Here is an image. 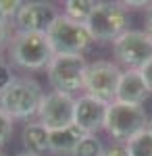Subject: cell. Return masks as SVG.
I'll return each instance as SVG.
<instances>
[{"label":"cell","instance_id":"6da1fadb","mask_svg":"<svg viewBox=\"0 0 152 156\" xmlns=\"http://www.w3.org/2000/svg\"><path fill=\"white\" fill-rule=\"evenodd\" d=\"M42 100H44L42 85L31 77H15V81L0 92V108L13 121H27L35 117L42 106Z\"/></svg>","mask_w":152,"mask_h":156},{"label":"cell","instance_id":"7a4b0ae2","mask_svg":"<svg viewBox=\"0 0 152 156\" xmlns=\"http://www.w3.org/2000/svg\"><path fill=\"white\" fill-rule=\"evenodd\" d=\"M9 54L15 65L38 71V69H46L50 60L54 58V52L50 48L46 34H23L17 31L9 42Z\"/></svg>","mask_w":152,"mask_h":156},{"label":"cell","instance_id":"3957f363","mask_svg":"<svg viewBox=\"0 0 152 156\" xmlns=\"http://www.w3.org/2000/svg\"><path fill=\"white\" fill-rule=\"evenodd\" d=\"M46 37L54 54H83L94 44L90 29L83 23L69 19L67 15H59L54 19L46 31Z\"/></svg>","mask_w":152,"mask_h":156},{"label":"cell","instance_id":"277c9868","mask_svg":"<svg viewBox=\"0 0 152 156\" xmlns=\"http://www.w3.org/2000/svg\"><path fill=\"white\" fill-rule=\"evenodd\" d=\"M85 71L88 62L83 54H54V58L46 67L48 83L52 85V90L69 96L83 90Z\"/></svg>","mask_w":152,"mask_h":156},{"label":"cell","instance_id":"5b68a950","mask_svg":"<svg viewBox=\"0 0 152 156\" xmlns=\"http://www.w3.org/2000/svg\"><path fill=\"white\" fill-rule=\"evenodd\" d=\"M85 27L90 29L94 42H115L127 31V11L121 2H98Z\"/></svg>","mask_w":152,"mask_h":156},{"label":"cell","instance_id":"8992f818","mask_svg":"<svg viewBox=\"0 0 152 156\" xmlns=\"http://www.w3.org/2000/svg\"><path fill=\"white\" fill-rule=\"evenodd\" d=\"M146 127H148V117L142 106H131V104H121V102L108 104L104 129L115 140L127 144L133 135L144 131Z\"/></svg>","mask_w":152,"mask_h":156},{"label":"cell","instance_id":"52a82bcc","mask_svg":"<svg viewBox=\"0 0 152 156\" xmlns=\"http://www.w3.org/2000/svg\"><path fill=\"white\" fill-rule=\"evenodd\" d=\"M121 73L123 71L117 65L108 62V60H96L92 65H88L85 81H83L85 94L100 100V102H104V104H113L115 98H117Z\"/></svg>","mask_w":152,"mask_h":156},{"label":"cell","instance_id":"ba28073f","mask_svg":"<svg viewBox=\"0 0 152 156\" xmlns=\"http://www.w3.org/2000/svg\"><path fill=\"white\" fill-rule=\"evenodd\" d=\"M113 52L119 62L127 69H142L148 60H152V37L146 31L127 29L125 34L113 42Z\"/></svg>","mask_w":152,"mask_h":156},{"label":"cell","instance_id":"9c48e42d","mask_svg":"<svg viewBox=\"0 0 152 156\" xmlns=\"http://www.w3.org/2000/svg\"><path fill=\"white\" fill-rule=\"evenodd\" d=\"M75 117V98L60 92L44 94L42 106L38 110V123L44 125L48 131H56L73 125Z\"/></svg>","mask_w":152,"mask_h":156},{"label":"cell","instance_id":"30bf717a","mask_svg":"<svg viewBox=\"0 0 152 156\" xmlns=\"http://www.w3.org/2000/svg\"><path fill=\"white\" fill-rule=\"evenodd\" d=\"M59 12L50 2H23L15 15V27L23 34H46Z\"/></svg>","mask_w":152,"mask_h":156},{"label":"cell","instance_id":"8fae6325","mask_svg":"<svg viewBox=\"0 0 152 156\" xmlns=\"http://www.w3.org/2000/svg\"><path fill=\"white\" fill-rule=\"evenodd\" d=\"M106 108L108 104L96 100V98L83 94L75 100V117H73V125H77L85 135H94L98 129L104 127L106 121Z\"/></svg>","mask_w":152,"mask_h":156},{"label":"cell","instance_id":"7c38bea8","mask_svg":"<svg viewBox=\"0 0 152 156\" xmlns=\"http://www.w3.org/2000/svg\"><path fill=\"white\" fill-rule=\"evenodd\" d=\"M150 94H152V90L148 87L146 79L142 77L140 69H127V71L121 73L115 102L131 104V106H142V102Z\"/></svg>","mask_w":152,"mask_h":156},{"label":"cell","instance_id":"4fadbf2b","mask_svg":"<svg viewBox=\"0 0 152 156\" xmlns=\"http://www.w3.org/2000/svg\"><path fill=\"white\" fill-rule=\"evenodd\" d=\"M83 137H85V133L77 125H69L65 129L50 131V152L59 156H73Z\"/></svg>","mask_w":152,"mask_h":156},{"label":"cell","instance_id":"5bb4252c","mask_svg":"<svg viewBox=\"0 0 152 156\" xmlns=\"http://www.w3.org/2000/svg\"><path fill=\"white\" fill-rule=\"evenodd\" d=\"M21 142L25 146V152L35 156H42L50 152V131L40 123H27L21 133Z\"/></svg>","mask_w":152,"mask_h":156},{"label":"cell","instance_id":"9a60e30c","mask_svg":"<svg viewBox=\"0 0 152 156\" xmlns=\"http://www.w3.org/2000/svg\"><path fill=\"white\" fill-rule=\"evenodd\" d=\"M96 4L98 2H94V0H69V2H65V15L73 21L85 25L88 19L92 17Z\"/></svg>","mask_w":152,"mask_h":156},{"label":"cell","instance_id":"2e32d148","mask_svg":"<svg viewBox=\"0 0 152 156\" xmlns=\"http://www.w3.org/2000/svg\"><path fill=\"white\" fill-rule=\"evenodd\" d=\"M125 146L129 150V156H152V133L146 127L144 131L133 135Z\"/></svg>","mask_w":152,"mask_h":156},{"label":"cell","instance_id":"e0dca14e","mask_svg":"<svg viewBox=\"0 0 152 156\" xmlns=\"http://www.w3.org/2000/svg\"><path fill=\"white\" fill-rule=\"evenodd\" d=\"M102 154H104L102 142L96 135H85L79 142V146H77V150H75L73 156H102Z\"/></svg>","mask_w":152,"mask_h":156},{"label":"cell","instance_id":"ac0fdd59","mask_svg":"<svg viewBox=\"0 0 152 156\" xmlns=\"http://www.w3.org/2000/svg\"><path fill=\"white\" fill-rule=\"evenodd\" d=\"M21 4L23 2H19V0H0V17L6 19V21L15 19V15L19 12Z\"/></svg>","mask_w":152,"mask_h":156},{"label":"cell","instance_id":"d6986e66","mask_svg":"<svg viewBox=\"0 0 152 156\" xmlns=\"http://www.w3.org/2000/svg\"><path fill=\"white\" fill-rule=\"evenodd\" d=\"M11 133H13V119L0 108V148H2L4 142L11 137Z\"/></svg>","mask_w":152,"mask_h":156},{"label":"cell","instance_id":"ffe728a7","mask_svg":"<svg viewBox=\"0 0 152 156\" xmlns=\"http://www.w3.org/2000/svg\"><path fill=\"white\" fill-rule=\"evenodd\" d=\"M13 81H15V77H13L11 67H9V65H4V62H0V92H2V90H6Z\"/></svg>","mask_w":152,"mask_h":156},{"label":"cell","instance_id":"44dd1931","mask_svg":"<svg viewBox=\"0 0 152 156\" xmlns=\"http://www.w3.org/2000/svg\"><path fill=\"white\" fill-rule=\"evenodd\" d=\"M102 156H129V150L125 144H113L104 148V154Z\"/></svg>","mask_w":152,"mask_h":156},{"label":"cell","instance_id":"7402d4cb","mask_svg":"<svg viewBox=\"0 0 152 156\" xmlns=\"http://www.w3.org/2000/svg\"><path fill=\"white\" fill-rule=\"evenodd\" d=\"M140 73H142V77L146 79V83H148V87L152 90V60H148L144 67L140 69Z\"/></svg>","mask_w":152,"mask_h":156},{"label":"cell","instance_id":"603a6c76","mask_svg":"<svg viewBox=\"0 0 152 156\" xmlns=\"http://www.w3.org/2000/svg\"><path fill=\"white\" fill-rule=\"evenodd\" d=\"M9 40V21L0 17V46Z\"/></svg>","mask_w":152,"mask_h":156},{"label":"cell","instance_id":"cb8c5ba5","mask_svg":"<svg viewBox=\"0 0 152 156\" xmlns=\"http://www.w3.org/2000/svg\"><path fill=\"white\" fill-rule=\"evenodd\" d=\"M144 31L152 37V4L146 9V29H144Z\"/></svg>","mask_w":152,"mask_h":156},{"label":"cell","instance_id":"d4e9b609","mask_svg":"<svg viewBox=\"0 0 152 156\" xmlns=\"http://www.w3.org/2000/svg\"><path fill=\"white\" fill-rule=\"evenodd\" d=\"M17 156H35V154H29V152H21V154H17Z\"/></svg>","mask_w":152,"mask_h":156},{"label":"cell","instance_id":"484cf974","mask_svg":"<svg viewBox=\"0 0 152 156\" xmlns=\"http://www.w3.org/2000/svg\"><path fill=\"white\" fill-rule=\"evenodd\" d=\"M148 131L152 133V121H148Z\"/></svg>","mask_w":152,"mask_h":156},{"label":"cell","instance_id":"4316f807","mask_svg":"<svg viewBox=\"0 0 152 156\" xmlns=\"http://www.w3.org/2000/svg\"><path fill=\"white\" fill-rule=\"evenodd\" d=\"M0 156H4V154H2V152H0Z\"/></svg>","mask_w":152,"mask_h":156}]
</instances>
